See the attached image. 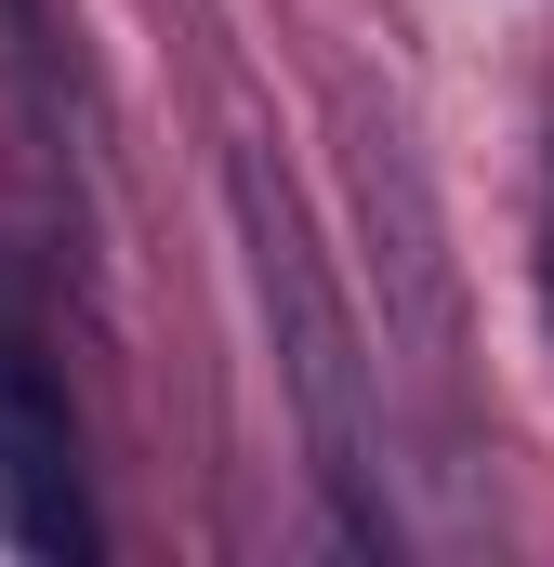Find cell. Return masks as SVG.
Wrapping results in <instances>:
<instances>
[{
	"instance_id": "1",
	"label": "cell",
	"mask_w": 554,
	"mask_h": 567,
	"mask_svg": "<svg viewBox=\"0 0 554 567\" xmlns=\"http://www.w3.org/2000/svg\"><path fill=\"white\" fill-rule=\"evenodd\" d=\"M238 225H252V278H265V317H277V357H290V396H304V435H317V475L343 502L357 542H383V488H370V396H357V330L317 278L290 198L265 185V158H238Z\"/></svg>"
},
{
	"instance_id": "2",
	"label": "cell",
	"mask_w": 554,
	"mask_h": 567,
	"mask_svg": "<svg viewBox=\"0 0 554 567\" xmlns=\"http://www.w3.org/2000/svg\"><path fill=\"white\" fill-rule=\"evenodd\" d=\"M0 542L40 567H93V502H80V435L27 357H0Z\"/></svg>"
}]
</instances>
